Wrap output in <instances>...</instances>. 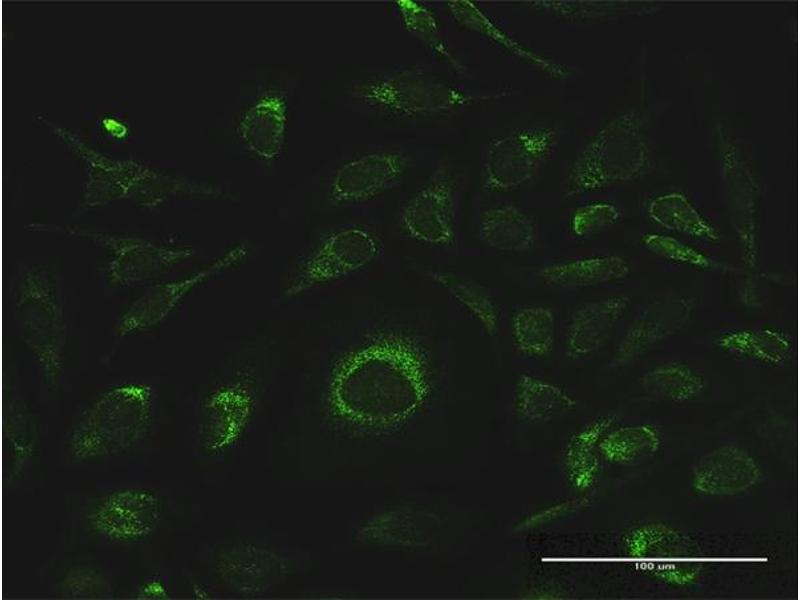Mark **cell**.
Listing matches in <instances>:
<instances>
[{
    "label": "cell",
    "instance_id": "6da1fadb",
    "mask_svg": "<svg viewBox=\"0 0 800 600\" xmlns=\"http://www.w3.org/2000/svg\"><path fill=\"white\" fill-rule=\"evenodd\" d=\"M431 372L432 353L420 336L400 327L375 329L334 363L327 409L340 420L365 426L418 404Z\"/></svg>",
    "mask_w": 800,
    "mask_h": 600
},
{
    "label": "cell",
    "instance_id": "7a4b0ae2",
    "mask_svg": "<svg viewBox=\"0 0 800 600\" xmlns=\"http://www.w3.org/2000/svg\"><path fill=\"white\" fill-rule=\"evenodd\" d=\"M154 392L145 383H123L102 393L81 415L68 437V450L80 462L126 453L149 433Z\"/></svg>",
    "mask_w": 800,
    "mask_h": 600
},
{
    "label": "cell",
    "instance_id": "3957f363",
    "mask_svg": "<svg viewBox=\"0 0 800 600\" xmlns=\"http://www.w3.org/2000/svg\"><path fill=\"white\" fill-rule=\"evenodd\" d=\"M14 315L19 335L46 382L57 384L63 369L67 329L61 288L49 268L38 264L25 269L16 289Z\"/></svg>",
    "mask_w": 800,
    "mask_h": 600
},
{
    "label": "cell",
    "instance_id": "277c9868",
    "mask_svg": "<svg viewBox=\"0 0 800 600\" xmlns=\"http://www.w3.org/2000/svg\"><path fill=\"white\" fill-rule=\"evenodd\" d=\"M355 95L365 106L381 114L419 117L459 110L506 93L468 92L440 76L409 70L364 82L355 89Z\"/></svg>",
    "mask_w": 800,
    "mask_h": 600
},
{
    "label": "cell",
    "instance_id": "5b68a950",
    "mask_svg": "<svg viewBox=\"0 0 800 600\" xmlns=\"http://www.w3.org/2000/svg\"><path fill=\"white\" fill-rule=\"evenodd\" d=\"M35 232L65 234L88 240L107 250L110 260L106 275L116 286H130L151 280L194 255L188 246L172 245L142 238L71 225L31 224Z\"/></svg>",
    "mask_w": 800,
    "mask_h": 600
},
{
    "label": "cell",
    "instance_id": "8992f818",
    "mask_svg": "<svg viewBox=\"0 0 800 600\" xmlns=\"http://www.w3.org/2000/svg\"><path fill=\"white\" fill-rule=\"evenodd\" d=\"M558 142L553 127L514 129L489 141L481 165V188L505 193L527 185L551 158Z\"/></svg>",
    "mask_w": 800,
    "mask_h": 600
},
{
    "label": "cell",
    "instance_id": "52a82bcc",
    "mask_svg": "<svg viewBox=\"0 0 800 600\" xmlns=\"http://www.w3.org/2000/svg\"><path fill=\"white\" fill-rule=\"evenodd\" d=\"M162 501L152 488L128 485L102 495L88 513L90 529L111 544H140L158 529Z\"/></svg>",
    "mask_w": 800,
    "mask_h": 600
},
{
    "label": "cell",
    "instance_id": "ba28073f",
    "mask_svg": "<svg viewBox=\"0 0 800 600\" xmlns=\"http://www.w3.org/2000/svg\"><path fill=\"white\" fill-rule=\"evenodd\" d=\"M379 254L377 238L360 226L331 232L300 266L284 291L296 297L318 286L362 270Z\"/></svg>",
    "mask_w": 800,
    "mask_h": 600
},
{
    "label": "cell",
    "instance_id": "9c48e42d",
    "mask_svg": "<svg viewBox=\"0 0 800 600\" xmlns=\"http://www.w3.org/2000/svg\"><path fill=\"white\" fill-rule=\"evenodd\" d=\"M458 176L441 166L405 203L400 225L414 241L447 248L456 242Z\"/></svg>",
    "mask_w": 800,
    "mask_h": 600
},
{
    "label": "cell",
    "instance_id": "30bf717a",
    "mask_svg": "<svg viewBox=\"0 0 800 600\" xmlns=\"http://www.w3.org/2000/svg\"><path fill=\"white\" fill-rule=\"evenodd\" d=\"M411 166V158L398 150L360 154L340 165L331 177L327 196L336 206L370 201L397 185Z\"/></svg>",
    "mask_w": 800,
    "mask_h": 600
},
{
    "label": "cell",
    "instance_id": "8fae6325",
    "mask_svg": "<svg viewBox=\"0 0 800 600\" xmlns=\"http://www.w3.org/2000/svg\"><path fill=\"white\" fill-rule=\"evenodd\" d=\"M247 252L246 245H236L205 268L185 278L148 288L124 311L117 323V334L126 336L161 323L192 291L239 263Z\"/></svg>",
    "mask_w": 800,
    "mask_h": 600
},
{
    "label": "cell",
    "instance_id": "7c38bea8",
    "mask_svg": "<svg viewBox=\"0 0 800 600\" xmlns=\"http://www.w3.org/2000/svg\"><path fill=\"white\" fill-rule=\"evenodd\" d=\"M694 310V301L683 295L649 303L623 333L613 355L615 364L633 361L680 331L691 320Z\"/></svg>",
    "mask_w": 800,
    "mask_h": 600
},
{
    "label": "cell",
    "instance_id": "4fadbf2b",
    "mask_svg": "<svg viewBox=\"0 0 800 600\" xmlns=\"http://www.w3.org/2000/svg\"><path fill=\"white\" fill-rule=\"evenodd\" d=\"M631 303L629 296L612 295L586 302L570 315L564 333V351L571 360L598 352L610 339Z\"/></svg>",
    "mask_w": 800,
    "mask_h": 600
},
{
    "label": "cell",
    "instance_id": "5bb4252c",
    "mask_svg": "<svg viewBox=\"0 0 800 600\" xmlns=\"http://www.w3.org/2000/svg\"><path fill=\"white\" fill-rule=\"evenodd\" d=\"M760 475L759 465L749 452L724 445L698 459L692 469V483L701 494L730 496L753 487Z\"/></svg>",
    "mask_w": 800,
    "mask_h": 600
},
{
    "label": "cell",
    "instance_id": "9a60e30c",
    "mask_svg": "<svg viewBox=\"0 0 800 600\" xmlns=\"http://www.w3.org/2000/svg\"><path fill=\"white\" fill-rule=\"evenodd\" d=\"M288 103L276 90L259 95L242 113L237 133L247 150L264 161L278 158L286 139Z\"/></svg>",
    "mask_w": 800,
    "mask_h": 600
},
{
    "label": "cell",
    "instance_id": "2e32d148",
    "mask_svg": "<svg viewBox=\"0 0 800 600\" xmlns=\"http://www.w3.org/2000/svg\"><path fill=\"white\" fill-rule=\"evenodd\" d=\"M447 7L453 19L461 27L485 37L551 77L560 79L567 76L568 70L564 65L539 54L514 39L476 3L468 0H454L447 2Z\"/></svg>",
    "mask_w": 800,
    "mask_h": 600
},
{
    "label": "cell",
    "instance_id": "e0dca14e",
    "mask_svg": "<svg viewBox=\"0 0 800 600\" xmlns=\"http://www.w3.org/2000/svg\"><path fill=\"white\" fill-rule=\"evenodd\" d=\"M630 274L628 261L619 255H590L544 266L538 278L556 288H583L623 280Z\"/></svg>",
    "mask_w": 800,
    "mask_h": 600
},
{
    "label": "cell",
    "instance_id": "ac0fdd59",
    "mask_svg": "<svg viewBox=\"0 0 800 600\" xmlns=\"http://www.w3.org/2000/svg\"><path fill=\"white\" fill-rule=\"evenodd\" d=\"M715 345L729 356L766 367L784 364L792 352L790 336L775 327L729 329L715 338Z\"/></svg>",
    "mask_w": 800,
    "mask_h": 600
},
{
    "label": "cell",
    "instance_id": "d6986e66",
    "mask_svg": "<svg viewBox=\"0 0 800 600\" xmlns=\"http://www.w3.org/2000/svg\"><path fill=\"white\" fill-rule=\"evenodd\" d=\"M479 235L493 250L521 253L533 246L536 227L527 212L515 205L504 204L484 211L480 218Z\"/></svg>",
    "mask_w": 800,
    "mask_h": 600
},
{
    "label": "cell",
    "instance_id": "ffe728a7",
    "mask_svg": "<svg viewBox=\"0 0 800 600\" xmlns=\"http://www.w3.org/2000/svg\"><path fill=\"white\" fill-rule=\"evenodd\" d=\"M426 276L442 287L478 322L487 336H495L500 327V311L491 290L484 284L458 273L427 269Z\"/></svg>",
    "mask_w": 800,
    "mask_h": 600
},
{
    "label": "cell",
    "instance_id": "44dd1931",
    "mask_svg": "<svg viewBox=\"0 0 800 600\" xmlns=\"http://www.w3.org/2000/svg\"><path fill=\"white\" fill-rule=\"evenodd\" d=\"M705 377L691 365L670 361L647 370L640 385L650 396L673 403L697 398L705 388Z\"/></svg>",
    "mask_w": 800,
    "mask_h": 600
},
{
    "label": "cell",
    "instance_id": "7402d4cb",
    "mask_svg": "<svg viewBox=\"0 0 800 600\" xmlns=\"http://www.w3.org/2000/svg\"><path fill=\"white\" fill-rule=\"evenodd\" d=\"M648 214L666 230L703 241L714 242L720 238L716 228L682 193L670 192L655 197L649 203Z\"/></svg>",
    "mask_w": 800,
    "mask_h": 600
},
{
    "label": "cell",
    "instance_id": "603a6c76",
    "mask_svg": "<svg viewBox=\"0 0 800 600\" xmlns=\"http://www.w3.org/2000/svg\"><path fill=\"white\" fill-rule=\"evenodd\" d=\"M555 315L543 305H526L512 315L513 345L518 353L531 358H545L552 353L555 341Z\"/></svg>",
    "mask_w": 800,
    "mask_h": 600
},
{
    "label": "cell",
    "instance_id": "cb8c5ba5",
    "mask_svg": "<svg viewBox=\"0 0 800 600\" xmlns=\"http://www.w3.org/2000/svg\"><path fill=\"white\" fill-rule=\"evenodd\" d=\"M253 403L249 384L243 379L229 382L215 389L204 402V431L208 430L205 442L213 445L221 428H232L248 414Z\"/></svg>",
    "mask_w": 800,
    "mask_h": 600
},
{
    "label": "cell",
    "instance_id": "d4e9b609",
    "mask_svg": "<svg viewBox=\"0 0 800 600\" xmlns=\"http://www.w3.org/2000/svg\"><path fill=\"white\" fill-rule=\"evenodd\" d=\"M396 6L408 32L427 44L456 69L461 68L454 55L449 51L440 29L438 17L430 7L412 0L397 1Z\"/></svg>",
    "mask_w": 800,
    "mask_h": 600
},
{
    "label": "cell",
    "instance_id": "484cf974",
    "mask_svg": "<svg viewBox=\"0 0 800 600\" xmlns=\"http://www.w3.org/2000/svg\"><path fill=\"white\" fill-rule=\"evenodd\" d=\"M660 443L657 430L650 425L623 427L609 438L606 453L614 461L625 463L655 453Z\"/></svg>",
    "mask_w": 800,
    "mask_h": 600
},
{
    "label": "cell",
    "instance_id": "4316f807",
    "mask_svg": "<svg viewBox=\"0 0 800 600\" xmlns=\"http://www.w3.org/2000/svg\"><path fill=\"white\" fill-rule=\"evenodd\" d=\"M640 243L651 253L672 263L703 270H711L717 267L716 261L706 253L673 236L645 233L641 236Z\"/></svg>",
    "mask_w": 800,
    "mask_h": 600
},
{
    "label": "cell",
    "instance_id": "83f0119b",
    "mask_svg": "<svg viewBox=\"0 0 800 600\" xmlns=\"http://www.w3.org/2000/svg\"><path fill=\"white\" fill-rule=\"evenodd\" d=\"M620 217L618 208L608 202H591L579 206L570 217L572 234L580 239L590 237L612 226Z\"/></svg>",
    "mask_w": 800,
    "mask_h": 600
},
{
    "label": "cell",
    "instance_id": "f1b7e54d",
    "mask_svg": "<svg viewBox=\"0 0 800 600\" xmlns=\"http://www.w3.org/2000/svg\"><path fill=\"white\" fill-rule=\"evenodd\" d=\"M168 595V586L160 577L146 579L137 589V598L141 599H165Z\"/></svg>",
    "mask_w": 800,
    "mask_h": 600
}]
</instances>
